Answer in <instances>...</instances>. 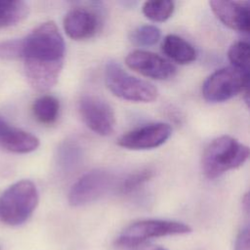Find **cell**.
<instances>
[{
    "mask_svg": "<svg viewBox=\"0 0 250 250\" xmlns=\"http://www.w3.org/2000/svg\"><path fill=\"white\" fill-rule=\"evenodd\" d=\"M21 59L29 85L46 92L56 85L62 72L65 43L54 21H46L21 39Z\"/></svg>",
    "mask_w": 250,
    "mask_h": 250,
    "instance_id": "6da1fadb",
    "label": "cell"
},
{
    "mask_svg": "<svg viewBox=\"0 0 250 250\" xmlns=\"http://www.w3.org/2000/svg\"><path fill=\"white\" fill-rule=\"evenodd\" d=\"M248 156L247 146L232 137L221 136L206 146L201 159L202 171L205 177L214 180L227 171L243 165Z\"/></svg>",
    "mask_w": 250,
    "mask_h": 250,
    "instance_id": "7a4b0ae2",
    "label": "cell"
},
{
    "mask_svg": "<svg viewBox=\"0 0 250 250\" xmlns=\"http://www.w3.org/2000/svg\"><path fill=\"white\" fill-rule=\"evenodd\" d=\"M38 200L33 182L21 180L13 184L0 196V221L13 227L23 224L36 209Z\"/></svg>",
    "mask_w": 250,
    "mask_h": 250,
    "instance_id": "3957f363",
    "label": "cell"
},
{
    "mask_svg": "<svg viewBox=\"0 0 250 250\" xmlns=\"http://www.w3.org/2000/svg\"><path fill=\"white\" fill-rule=\"evenodd\" d=\"M191 230L190 226L179 221L160 219L141 220L127 226L116 237L114 243L120 248H133L152 238L187 234Z\"/></svg>",
    "mask_w": 250,
    "mask_h": 250,
    "instance_id": "277c9868",
    "label": "cell"
},
{
    "mask_svg": "<svg viewBox=\"0 0 250 250\" xmlns=\"http://www.w3.org/2000/svg\"><path fill=\"white\" fill-rule=\"evenodd\" d=\"M104 81L107 89L116 97L134 103H150L158 95L151 83L132 76L114 62L106 64Z\"/></svg>",
    "mask_w": 250,
    "mask_h": 250,
    "instance_id": "5b68a950",
    "label": "cell"
},
{
    "mask_svg": "<svg viewBox=\"0 0 250 250\" xmlns=\"http://www.w3.org/2000/svg\"><path fill=\"white\" fill-rule=\"evenodd\" d=\"M249 71L233 66L217 69L202 85L203 98L211 103L226 102L239 93H248Z\"/></svg>",
    "mask_w": 250,
    "mask_h": 250,
    "instance_id": "8992f818",
    "label": "cell"
},
{
    "mask_svg": "<svg viewBox=\"0 0 250 250\" xmlns=\"http://www.w3.org/2000/svg\"><path fill=\"white\" fill-rule=\"evenodd\" d=\"M115 178L107 170L95 169L81 176L68 192V203L79 207L98 200L115 187Z\"/></svg>",
    "mask_w": 250,
    "mask_h": 250,
    "instance_id": "52a82bcc",
    "label": "cell"
},
{
    "mask_svg": "<svg viewBox=\"0 0 250 250\" xmlns=\"http://www.w3.org/2000/svg\"><path fill=\"white\" fill-rule=\"evenodd\" d=\"M78 111L84 124L96 134L108 136L113 132L115 113L105 100L95 95L83 96L78 103Z\"/></svg>",
    "mask_w": 250,
    "mask_h": 250,
    "instance_id": "ba28073f",
    "label": "cell"
},
{
    "mask_svg": "<svg viewBox=\"0 0 250 250\" xmlns=\"http://www.w3.org/2000/svg\"><path fill=\"white\" fill-rule=\"evenodd\" d=\"M172 128L163 122L149 123L123 134L117 145L127 149H151L163 145L171 136Z\"/></svg>",
    "mask_w": 250,
    "mask_h": 250,
    "instance_id": "9c48e42d",
    "label": "cell"
},
{
    "mask_svg": "<svg viewBox=\"0 0 250 250\" xmlns=\"http://www.w3.org/2000/svg\"><path fill=\"white\" fill-rule=\"evenodd\" d=\"M125 62L132 70L156 80L170 79L174 77L177 71L175 65L161 56L143 50L131 52Z\"/></svg>",
    "mask_w": 250,
    "mask_h": 250,
    "instance_id": "30bf717a",
    "label": "cell"
},
{
    "mask_svg": "<svg viewBox=\"0 0 250 250\" xmlns=\"http://www.w3.org/2000/svg\"><path fill=\"white\" fill-rule=\"evenodd\" d=\"M209 5L215 16L225 25L238 32H249L250 13L248 2L212 0Z\"/></svg>",
    "mask_w": 250,
    "mask_h": 250,
    "instance_id": "8fae6325",
    "label": "cell"
},
{
    "mask_svg": "<svg viewBox=\"0 0 250 250\" xmlns=\"http://www.w3.org/2000/svg\"><path fill=\"white\" fill-rule=\"evenodd\" d=\"M99 28V18L86 8L71 9L63 20V29L73 40H84L92 37Z\"/></svg>",
    "mask_w": 250,
    "mask_h": 250,
    "instance_id": "7c38bea8",
    "label": "cell"
},
{
    "mask_svg": "<svg viewBox=\"0 0 250 250\" xmlns=\"http://www.w3.org/2000/svg\"><path fill=\"white\" fill-rule=\"evenodd\" d=\"M0 146L16 153H28L39 146V140L29 132L9 125L0 138Z\"/></svg>",
    "mask_w": 250,
    "mask_h": 250,
    "instance_id": "4fadbf2b",
    "label": "cell"
},
{
    "mask_svg": "<svg viewBox=\"0 0 250 250\" xmlns=\"http://www.w3.org/2000/svg\"><path fill=\"white\" fill-rule=\"evenodd\" d=\"M161 49L163 54L180 64L190 63L196 59V51L193 46L175 34H169L163 39Z\"/></svg>",
    "mask_w": 250,
    "mask_h": 250,
    "instance_id": "5bb4252c",
    "label": "cell"
},
{
    "mask_svg": "<svg viewBox=\"0 0 250 250\" xmlns=\"http://www.w3.org/2000/svg\"><path fill=\"white\" fill-rule=\"evenodd\" d=\"M28 12V5L23 1L0 0V27L17 24L27 17Z\"/></svg>",
    "mask_w": 250,
    "mask_h": 250,
    "instance_id": "9a60e30c",
    "label": "cell"
},
{
    "mask_svg": "<svg viewBox=\"0 0 250 250\" xmlns=\"http://www.w3.org/2000/svg\"><path fill=\"white\" fill-rule=\"evenodd\" d=\"M32 112L40 123L45 125L53 124L59 116L60 102L57 98L51 95L41 96L34 102Z\"/></svg>",
    "mask_w": 250,
    "mask_h": 250,
    "instance_id": "2e32d148",
    "label": "cell"
},
{
    "mask_svg": "<svg viewBox=\"0 0 250 250\" xmlns=\"http://www.w3.org/2000/svg\"><path fill=\"white\" fill-rule=\"evenodd\" d=\"M82 155V149L78 144L66 141L59 147L58 165L63 173L72 172L79 166Z\"/></svg>",
    "mask_w": 250,
    "mask_h": 250,
    "instance_id": "e0dca14e",
    "label": "cell"
},
{
    "mask_svg": "<svg viewBox=\"0 0 250 250\" xmlns=\"http://www.w3.org/2000/svg\"><path fill=\"white\" fill-rule=\"evenodd\" d=\"M143 14L152 21H165L174 13L175 3L169 0L146 1L143 5Z\"/></svg>",
    "mask_w": 250,
    "mask_h": 250,
    "instance_id": "ac0fdd59",
    "label": "cell"
},
{
    "mask_svg": "<svg viewBox=\"0 0 250 250\" xmlns=\"http://www.w3.org/2000/svg\"><path fill=\"white\" fill-rule=\"evenodd\" d=\"M153 175L154 171L150 168H144L135 171L123 179L116 188H118V191L122 194H129L139 189L145 183L148 182Z\"/></svg>",
    "mask_w": 250,
    "mask_h": 250,
    "instance_id": "d6986e66",
    "label": "cell"
},
{
    "mask_svg": "<svg viewBox=\"0 0 250 250\" xmlns=\"http://www.w3.org/2000/svg\"><path fill=\"white\" fill-rule=\"evenodd\" d=\"M228 58L232 64L231 66L243 71H249L250 48L248 42L238 41L232 44L229 49Z\"/></svg>",
    "mask_w": 250,
    "mask_h": 250,
    "instance_id": "ffe728a7",
    "label": "cell"
},
{
    "mask_svg": "<svg viewBox=\"0 0 250 250\" xmlns=\"http://www.w3.org/2000/svg\"><path fill=\"white\" fill-rule=\"evenodd\" d=\"M161 32L158 27L145 24L137 27L131 33V41L139 46H151L158 42Z\"/></svg>",
    "mask_w": 250,
    "mask_h": 250,
    "instance_id": "44dd1931",
    "label": "cell"
},
{
    "mask_svg": "<svg viewBox=\"0 0 250 250\" xmlns=\"http://www.w3.org/2000/svg\"><path fill=\"white\" fill-rule=\"evenodd\" d=\"M21 39H11L0 42V59L18 60L21 59Z\"/></svg>",
    "mask_w": 250,
    "mask_h": 250,
    "instance_id": "7402d4cb",
    "label": "cell"
},
{
    "mask_svg": "<svg viewBox=\"0 0 250 250\" xmlns=\"http://www.w3.org/2000/svg\"><path fill=\"white\" fill-rule=\"evenodd\" d=\"M249 227L245 226L237 233L234 241V250H250Z\"/></svg>",
    "mask_w": 250,
    "mask_h": 250,
    "instance_id": "603a6c76",
    "label": "cell"
},
{
    "mask_svg": "<svg viewBox=\"0 0 250 250\" xmlns=\"http://www.w3.org/2000/svg\"><path fill=\"white\" fill-rule=\"evenodd\" d=\"M10 124H8L3 118L2 116H0V138L1 136L4 134V132L6 131V129L9 127Z\"/></svg>",
    "mask_w": 250,
    "mask_h": 250,
    "instance_id": "cb8c5ba5",
    "label": "cell"
},
{
    "mask_svg": "<svg viewBox=\"0 0 250 250\" xmlns=\"http://www.w3.org/2000/svg\"><path fill=\"white\" fill-rule=\"evenodd\" d=\"M151 250H167V249H166V248H164V247H161V246H157V247L152 248Z\"/></svg>",
    "mask_w": 250,
    "mask_h": 250,
    "instance_id": "d4e9b609",
    "label": "cell"
},
{
    "mask_svg": "<svg viewBox=\"0 0 250 250\" xmlns=\"http://www.w3.org/2000/svg\"><path fill=\"white\" fill-rule=\"evenodd\" d=\"M0 250H1V248H0Z\"/></svg>",
    "mask_w": 250,
    "mask_h": 250,
    "instance_id": "484cf974",
    "label": "cell"
}]
</instances>
